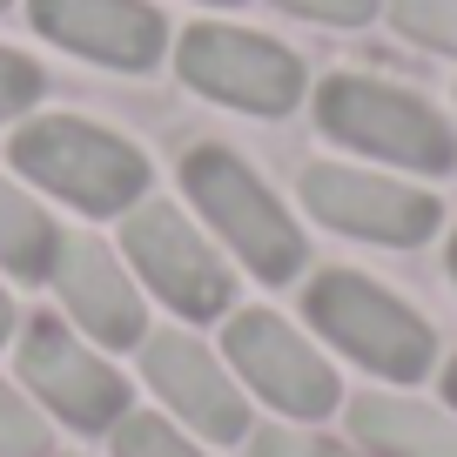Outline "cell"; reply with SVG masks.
I'll return each mask as SVG.
<instances>
[{
	"label": "cell",
	"mask_w": 457,
	"mask_h": 457,
	"mask_svg": "<svg viewBox=\"0 0 457 457\" xmlns=\"http://www.w3.org/2000/svg\"><path fill=\"white\" fill-rule=\"evenodd\" d=\"M451 276H457V243H451Z\"/></svg>",
	"instance_id": "603a6c76"
},
{
	"label": "cell",
	"mask_w": 457,
	"mask_h": 457,
	"mask_svg": "<svg viewBox=\"0 0 457 457\" xmlns=\"http://www.w3.org/2000/svg\"><path fill=\"white\" fill-rule=\"evenodd\" d=\"M195 95L222 101V108H249V114H289L303 101V61L283 41H262L249 28H222V21H202L182 34V54H175Z\"/></svg>",
	"instance_id": "5b68a950"
},
{
	"label": "cell",
	"mask_w": 457,
	"mask_h": 457,
	"mask_svg": "<svg viewBox=\"0 0 457 457\" xmlns=\"http://www.w3.org/2000/svg\"><path fill=\"white\" fill-rule=\"evenodd\" d=\"M209 7H236V0H209Z\"/></svg>",
	"instance_id": "cb8c5ba5"
},
{
	"label": "cell",
	"mask_w": 457,
	"mask_h": 457,
	"mask_svg": "<svg viewBox=\"0 0 457 457\" xmlns=\"http://www.w3.org/2000/svg\"><path fill=\"white\" fill-rule=\"evenodd\" d=\"M28 21L68 54H87L114 74L155 68L169 47V21L148 0H28Z\"/></svg>",
	"instance_id": "30bf717a"
},
{
	"label": "cell",
	"mask_w": 457,
	"mask_h": 457,
	"mask_svg": "<svg viewBox=\"0 0 457 457\" xmlns=\"http://www.w3.org/2000/svg\"><path fill=\"white\" fill-rule=\"evenodd\" d=\"M228 363L283 417H329L337 411V370L270 310H249L228 323Z\"/></svg>",
	"instance_id": "9c48e42d"
},
{
	"label": "cell",
	"mask_w": 457,
	"mask_h": 457,
	"mask_svg": "<svg viewBox=\"0 0 457 457\" xmlns=\"http://www.w3.org/2000/svg\"><path fill=\"white\" fill-rule=\"evenodd\" d=\"M350 430L384 457H457V424L424 403L403 397H357L350 403Z\"/></svg>",
	"instance_id": "4fadbf2b"
},
{
	"label": "cell",
	"mask_w": 457,
	"mask_h": 457,
	"mask_svg": "<svg viewBox=\"0 0 457 457\" xmlns=\"http://www.w3.org/2000/svg\"><path fill=\"white\" fill-rule=\"evenodd\" d=\"M14 169L28 182L54 188L61 202L87 215H129L148 195V155L121 135L74 121V114H41L14 135Z\"/></svg>",
	"instance_id": "6da1fadb"
},
{
	"label": "cell",
	"mask_w": 457,
	"mask_h": 457,
	"mask_svg": "<svg viewBox=\"0 0 457 457\" xmlns=\"http://www.w3.org/2000/svg\"><path fill=\"white\" fill-rule=\"evenodd\" d=\"M451 403H457V363H451Z\"/></svg>",
	"instance_id": "7402d4cb"
},
{
	"label": "cell",
	"mask_w": 457,
	"mask_h": 457,
	"mask_svg": "<svg viewBox=\"0 0 457 457\" xmlns=\"http://www.w3.org/2000/svg\"><path fill=\"white\" fill-rule=\"evenodd\" d=\"M47 283L61 289L68 316H74V323H81L95 343H108V350H129V343H142L148 310H142V296H135V283L121 276V262H114L108 249L95 243V236H61L54 276H47Z\"/></svg>",
	"instance_id": "7c38bea8"
},
{
	"label": "cell",
	"mask_w": 457,
	"mask_h": 457,
	"mask_svg": "<svg viewBox=\"0 0 457 457\" xmlns=\"http://www.w3.org/2000/svg\"><path fill=\"white\" fill-rule=\"evenodd\" d=\"M182 188L202 209V222L222 228V243L262 276V283H289L303 270V228L283 215V202L228 155V148H188L182 155Z\"/></svg>",
	"instance_id": "3957f363"
},
{
	"label": "cell",
	"mask_w": 457,
	"mask_h": 457,
	"mask_svg": "<svg viewBox=\"0 0 457 457\" xmlns=\"http://www.w3.org/2000/svg\"><path fill=\"white\" fill-rule=\"evenodd\" d=\"M310 323L337 343L343 357H357L363 370L390 377V384H417L437 357L430 323L417 310H403L390 289L363 283L357 270H329L310 283Z\"/></svg>",
	"instance_id": "277c9868"
},
{
	"label": "cell",
	"mask_w": 457,
	"mask_h": 457,
	"mask_svg": "<svg viewBox=\"0 0 457 457\" xmlns=\"http://www.w3.org/2000/svg\"><path fill=\"white\" fill-rule=\"evenodd\" d=\"M303 202H310L316 222L343 228V236H363V243H390V249H411L437 228V202L417 195L403 182H384V175H363V169H303Z\"/></svg>",
	"instance_id": "ba28073f"
},
{
	"label": "cell",
	"mask_w": 457,
	"mask_h": 457,
	"mask_svg": "<svg viewBox=\"0 0 457 457\" xmlns=\"http://www.w3.org/2000/svg\"><path fill=\"white\" fill-rule=\"evenodd\" d=\"M276 7H289L303 21H323V28H363L377 14V0H276Z\"/></svg>",
	"instance_id": "d6986e66"
},
{
	"label": "cell",
	"mask_w": 457,
	"mask_h": 457,
	"mask_svg": "<svg viewBox=\"0 0 457 457\" xmlns=\"http://www.w3.org/2000/svg\"><path fill=\"white\" fill-rule=\"evenodd\" d=\"M114 457H202L188 437H175L162 417H121L114 424Z\"/></svg>",
	"instance_id": "2e32d148"
},
{
	"label": "cell",
	"mask_w": 457,
	"mask_h": 457,
	"mask_svg": "<svg viewBox=\"0 0 457 457\" xmlns=\"http://www.w3.org/2000/svg\"><path fill=\"white\" fill-rule=\"evenodd\" d=\"M54 249H61V228L47 222L21 188L0 182V270L41 283V276H54Z\"/></svg>",
	"instance_id": "5bb4252c"
},
{
	"label": "cell",
	"mask_w": 457,
	"mask_h": 457,
	"mask_svg": "<svg viewBox=\"0 0 457 457\" xmlns=\"http://www.w3.org/2000/svg\"><path fill=\"white\" fill-rule=\"evenodd\" d=\"M256 457H350L323 437H303V430H256Z\"/></svg>",
	"instance_id": "ffe728a7"
},
{
	"label": "cell",
	"mask_w": 457,
	"mask_h": 457,
	"mask_svg": "<svg viewBox=\"0 0 457 457\" xmlns=\"http://www.w3.org/2000/svg\"><path fill=\"white\" fill-rule=\"evenodd\" d=\"M316 114L337 142L363 148V155H384L397 169H424L444 175L457 162V135L430 101L403 95L390 81H370V74H329L316 87Z\"/></svg>",
	"instance_id": "7a4b0ae2"
},
{
	"label": "cell",
	"mask_w": 457,
	"mask_h": 457,
	"mask_svg": "<svg viewBox=\"0 0 457 457\" xmlns=\"http://www.w3.org/2000/svg\"><path fill=\"white\" fill-rule=\"evenodd\" d=\"M390 21H397L411 41L457 54V0H390Z\"/></svg>",
	"instance_id": "9a60e30c"
},
{
	"label": "cell",
	"mask_w": 457,
	"mask_h": 457,
	"mask_svg": "<svg viewBox=\"0 0 457 457\" xmlns=\"http://www.w3.org/2000/svg\"><path fill=\"white\" fill-rule=\"evenodd\" d=\"M142 370H148V384L169 397V411L182 417V424H195L202 437H215V444L249 437V403H243V390L228 384L222 363H215L195 337H182V329L142 337Z\"/></svg>",
	"instance_id": "8fae6325"
},
{
	"label": "cell",
	"mask_w": 457,
	"mask_h": 457,
	"mask_svg": "<svg viewBox=\"0 0 457 457\" xmlns=\"http://www.w3.org/2000/svg\"><path fill=\"white\" fill-rule=\"evenodd\" d=\"M121 243H129V262L148 276V289H155L175 316L209 323V316L228 310L236 283H228L222 256L195 236V222H188L182 209H169V202H135Z\"/></svg>",
	"instance_id": "8992f818"
},
{
	"label": "cell",
	"mask_w": 457,
	"mask_h": 457,
	"mask_svg": "<svg viewBox=\"0 0 457 457\" xmlns=\"http://www.w3.org/2000/svg\"><path fill=\"white\" fill-rule=\"evenodd\" d=\"M47 451V424L0 384V457H41Z\"/></svg>",
	"instance_id": "e0dca14e"
},
{
	"label": "cell",
	"mask_w": 457,
	"mask_h": 457,
	"mask_svg": "<svg viewBox=\"0 0 457 457\" xmlns=\"http://www.w3.org/2000/svg\"><path fill=\"white\" fill-rule=\"evenodd\" d=\"M34 101H41V68L0 47V121L21 114V108H34Z\"/></svg>",
	"instance_id": "ac0fdd59"
},
{
	"label": "cell",
	"mask_w": 457,
	"mask_h": 457,
	"mask_svg": "<svg viewBox=\"0 0 457 457\" xmlns=\"http://www.w3.org/2000/svg\"><path fill=\"white\" fill-rule=\"evenodd\" d=\"M21 377H28V384L41 390V403L54 417H68L74 430H114L129 417V384H121L81 337H68L54 316H34L28 323V337H21Z\"/></svg>",
	"instance_id": "52a82bcc"
},
{
	"label": "cell",
	"mask_w": 457,
	"mask_h": 457,
	"mask_svg": "<svg viewBox=\"0 0 457 457\" xmlns=\"http://www.w3.org/2000/svg\"><path fill=\"white\" fill-rule=\"evenodd\" d=\"M0 7H7V0H0Z\"/></svg>",
	"instance_id": "d4e9b609"
},
{
	"label": "cell",
	"mask_w": 457,
	"mask_h": 457,
	"mask_svg": "<svg viewBox=\"0 0 457 457\" xmlns=\"http://www.w3.org/2000/svg\"><path fill=\"white\" fill-rule=\"evenodd\" d=\"M7 329H14V303H7V289H0V343H7Z\"/></svg>",
	"instance_id": "44dd1931"
}]
</instances>
